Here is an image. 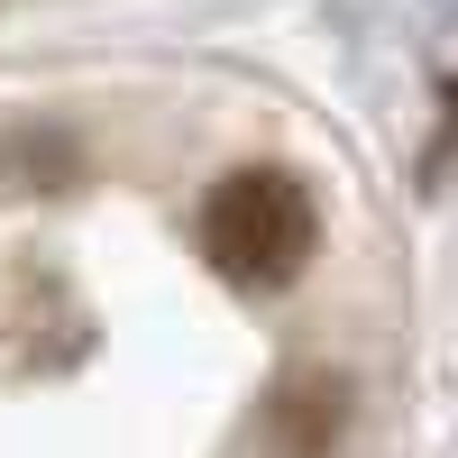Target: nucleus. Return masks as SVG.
Returning <instances> with one entry per match:
<instances>
[{
    "mask_svg": "<svg viewBox=\"0 0 458 458\" xmlns=\"http://www.w3.org/2000/svg\"><path fill=\"white\" fill-rule=\"evenodd\" d=\"M321 220H312V193L276 165H248L229 174L220 193L202 202V257L220 266L229 284H293L302 257H312Z\"/></svg>",
    "mask_w": 458,
    "mask_h": 458,
    "instance_id": "nucleus-1",
    "label": "nucleus"
},
{
    "mask_svg": "<svg viewBox=\"0 0 458 458\" xmlns=\"http://www.w3.org/2000/svg\"><path fill=\"white\" fill-rule=\"evenodd\" d=\"M449 10H458V0H449Z\"/></svg>",
    "mask_w": 458,
    "mask_h": 458,
    "instance_id": "nucleus-2",
    "label": "nucleus"
}]
</instances>
